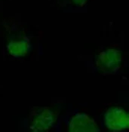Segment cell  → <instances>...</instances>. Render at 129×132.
Instances as JSON below:
<instances>
[{
    "mask_svg": "<svg viewBox=\"0 0 129 132\" xmlns=\"http://www.w3.org/2000/svg\"><path fill=\"white\" fill-rule=\"evenodd\" d=\"M69 128L73 132L100 131L98 125L95 120L86 113L79 112L75 114L70 120Z\"/></svg>",
    "mask_w": 129,
    "mask_h": 132,
    "instance_id": "obj_4",
    "label": "cell"
},
{
    "mask_svg": "<svg viewBox=\"0 0 129 132\" xmlns=\"http://www.w3.org/2000/svg\"><path fill=\"white\" fill-rule=\"evenodd\" d=\"M70 5H72L74 7L77 8H82L84 7L86 3L88 2V0H67Z\"/></svg>",
    "mask_w": 129,
    "mask_h": 132,
    "instance_id": "obj_6",
    "label": "cell"
},
{
    "mask_svg": "<svg viewBox=\"0 0 129 132\" xmlns=\"http://www.w3.org/2000/svg\"><path fill=\"white\" fill-rule=\"evenodd\" d=\"M30 48V39L24 35H13L7 45L9 54L14 57H21L26 55Z\"/></svg>",
    "mask_w": 129,
    "mask_h": 132,
    "instance_id": "obj_5",
    "label": "cell"
},
{
    "mask_svg": "<svg viewBox=\"0 0 129 132\" xmlns=\"http://www.w3.org/2000/svg\"><path fill=\"white\" fill-rule=\"evenodd\" d=\"M123 62L121 50L116 48H107L97 56L95 66L104 74H115L120 70Z\"/></svg>",
    "mask_w": 129,
    "mask_h": 132,
    "instance_id": "obj_1",
    "label": "cell"
},
{
    "mask_svg": "<svg viewBox=\"0 0 129 132\" xmlns=\"http://www.w3.org/2000/svg\"><path fill=\"white\" fill-rule=\"evenodd\" d=\"M104 122L112 131H125L129 127L128 113L119 106L110 107L104 115Z\"/></svg>",
    "mask_w": 129,
    "mask_h": 132,
    "instance_id": "obj_3",
    "label": "cell"
},
{
    "mask_svg": "<svg viewBox=\"0 0 129 132\" xmlns=\"http://www.w3.org/2000/svg\"><path fill=\"white\" fill-rule=\"evenodd\" d=\"M54 114L47 107H35L30 114V128L33 131L49 130L54 122Z\"/></svg>",
    "mask_w": 129,
    "mask_h": 132,
    "instance_id": "obj_2",
    "label": "cell"
}]
</instances>
